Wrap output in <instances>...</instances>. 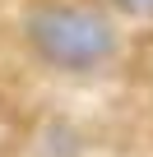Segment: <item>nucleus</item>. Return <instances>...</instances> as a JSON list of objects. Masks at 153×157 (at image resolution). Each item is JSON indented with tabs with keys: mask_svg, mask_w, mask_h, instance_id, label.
<instances>
[{
	"mask_svg": "<svg viewBox=\"0 0 153 157\" xmlns=\"http://www.w3.org/2000/svg\"><path fill=\"white\" fill-rule=\"evenodd\" d=\"M28 37L42 60L60 69H93L116 51V33L93 10H37L28 19Z\"/></svg>",
	"mask_w": 153,
	"mask_h": 157,
	"instance_id": "obj_1",
	"label": "nucleus"
},
{
	"mask_svg": "<svg viewBox=\"0 0 153 157\" xmlns=\"http://www.w3.org/2000/svg\"><path fill=\"white\" fill-rule=\"evenodd\" d=\"M125 10H135V14H153V0H121Z\"/></svg>",
	"mask_w": 153,
	"mask_h": 157,
	"instance_id": "obj_2",
	"label": "nucleus"
}]
</instances>
